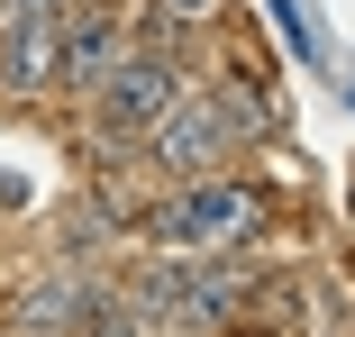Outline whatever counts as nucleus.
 I'll return each mask as SVG.
<instances>
[{
	"instance_id": "nucleus-5",
	"label": "nucleus",
	"mask_w": 355,
	"mask_h": 337,
	"mask_svg": "<svg viewBox=\"0 0 355 337\" xmlns=\"http://www.w3.org/2000/svg\"><path fill=\"white\" fill-rule=\"evenodd\" d=\"M128 64V37H119V19H64V46H55V83H110Z\"/></svg>"
},
{
	"instance_id": "nucleus-4",
	"label": "nucleus",
	"mask_w": 355,
	"mask_h": 337,
	"mask_svg": "<svg viewBox=\"0 0 355 337\" xmlns=\"http://www.w3.org/2000/svg\"><path fill=\"white\" fill-rule=\"evenodd\" d=\"M237 274H219L209 255H182L173 274H146V310H164V319H182V328H219L228 310H237Z\"/></svg>"
},
{
	"instance_id": "nucleus-2",
	"label": "nucleus",
	"mask_w": 355,
	"mask_h": 337,
	"mask_svg": "<svg viewBox=\"0 0 355 337\" xmlns=\"http://www.w3.org/2000/svg\"><path fill=\"white\" fill-rule=\"evenodd\" d=\"M255 219H264V200H255L246 182H182L164 210H146V228H155L173 255H219V246L255 237Z\"/></svg>"
},
{
	"instance_id": "nucleus-3",
	"label": "nucleus",
	"mask_w": 355,
	"mask_h": 337,
	"mask_svg": "<svg viewBox=\"0 0 355 337\" xmlns=\"http://www.w3.org/2000/svg\"><path fill=\"white\" fill-rule=\"evenodd\" d=\"M164 110H173V64H155V55H128L110 83H92V128H101V146L146 137Z\"/></svg>"
},
{
	"instance_id": "nucleus-6",
	"label": "nucleus",
	"mask_w": 355,
	"mask_h": 337,
	"mask_svg": "<svg viewBox=\"0 0 355 337\" xmlns=\"http://www.w3.org/2000/svg\"><path fill=\"white\" fill-rule=\"evenodd\" d=\"M55 46H64V19H10V37H0L10 92H46L55 83Z\"/></svg>"
},
{
	"instance_id": "nucleus-1",
	"label": "nucleus",
	"mask_w": 355,
	"mask_h": 337,
	"mask_svg": "<svg viewBox=\"0 0 355 337\" xmlns=\"http://www.w3.org/2000/svg\"><path fill=\"white\" fill-rule=\"evenodd\" d=\"M246 101H228V92H173V110L155 119V164L164 173H182V182H209V173H219L237 146H246Z\"/></svg>"
},
{
	"instance_id": "nucleus-7",
	"label": "nucleus",
	"mask_w": 355,
	"mask_h": 337,
	"mask_svg": "<svg viewBox=\"0 0 355 337\" xmlns=\"http://www.w3.org/2000/svg\"><path fill=\"white\" fill-rule=\"evenodd\" d=\"M10 19H73V0H10Z\"/></svg>"
},
{
	"instance_id": "nucleus-8",
	"label": "nucleus",
	"mask_w": 355,
	"mask_h": 337,
	"mask_svg": "<svg viewBox=\"0 0 355 337\" xmlns=\"http://www.w3.org/2000/svg\"><path fill=\"white\" fill-rule=\"evenodd\" d=\"M164 10H182V19H200V10H209V0H164Z\"/></svg>"
}]
</instances>
